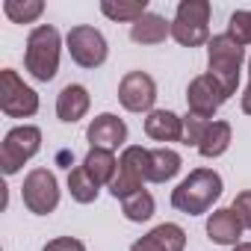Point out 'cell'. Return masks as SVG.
Returning a JSON list of instances; mask_svg holds the SVG:
<instances>
[{"label":"cell","instance_id":"cell-12","mask_svg":"<svg viewBox=\"0 0 251 251\" xmlns=\"http://www.w3.org/2000/svg\"><path fill=\"white\" fill-rule=\"evenodd\" d=\"M242 230H245V227H242L239 216H236L230 207L213 210L210 219H207V236H210L216 245H239Z\"/></svg>","mask_w":251,"mask_h":251},{"label":"cell","instance_id":"cell-7","mask_svg":"<svg viewBox=\"0 0 251 251\" xmlns=\"http://www.w3.org/2000/svg\"><path fill=\"white\" fill-rule=\"evenodd\" d=\"M21 198H24L27 210L36 213V216L53 213L56 204H59V183H56L53 172H48V169H33V172L24 177Z\"/></svg>","mask_w":251,"mask_h":251},{"label":"cell","instance_id":"cell-29","mask_svg":"<svg viewBox=\"0 0 251 251\" xmlns=\"http://www.w3.org/2000/svg\"><path fill=\"white\" fill-rule=\"evenodd\" d=\"M130 251H163V245H160L151 233H145L142 239H136V242L130 245Z\"/></svg>","mask_w":251,"mask_h":251},{"label":"cell","instance_id":"cell-28","mask_svg":"<svg viewBox=\"0 0 251 251\" xmlns=\"http://www.w3.org/2000/svg\"><path fill=\"white\" fill-rule=\"evenodd\" d=\"M42 251H86V245L74 236H59V239H50Z\"/></svg>","mask_w":251,"mask_h":251},{"label":"cell","instance_id":"cell-8","mask_svg":"<svg viewBox=\"0 0 251 251\" xmlns=\"http://www.w3.org/2000/svg\"><path fill=\"white\" fill-rule=\"evenodd\" d=\"M65 45H68L71 59L80 68H98V65L106 62V39L95 27H86V24L71 27L68 36H65Z\"/></svg>","mask_w":251,"mask_h":251},{"label":"cell","instance_id":"cell-6","mask_svg":"<svg viewBox=\"0 0 251 251\" xmlns=\"http://www.w3.org/2000/svg\"><path fill=\"white\" fill-rule=\"evenodd\" d=\"M0 109L9 118H30L39 112V95L12 68L0 71Z\"/></svg>","mask_w":251,"mask_h":251},{"label":"cell","instance_id":"cell-27","mask_svg":"<svg viewBox=\"0 0 251 251\" xmlns=\"http://www.w3.org/2000/svg\"><path fill=\"white\" fill-rule=\"evenodd\" d=\"M230 210L239 216V222H242V227L245 230H251V189H245V192H239L236 198H233V204H230Z\"/></svg>","mask_w":251,"mask_h":251},{"label":"cell","instance_id":"cell-24","mask_svg":"<svg viewBox=\"0 0 251 251\" xmlns=\"http://www.w3.org/2000/svg\"><path fill=\"white\" fill-rule=\"evenodd\" d=\"M3 12L15 21V24H33L42 12H45V3L42 0H6L3 3Z\"/></svg>","mask_w":251,"mask_h":251},{"label":"cell","instance_id":"cell-2","mask_svg":"<svg viewBox=\"0 0 251 251\" xmlns=\"http://www.w3.org/2000/svg\"><path fill=\"white\" fill-rule=\"evenodd\" d=\"M242 62H245V48L230 33H219V36L210 39V45H207V74L222 83L227 98L236 95Z\"/></svg>","mask_w":251,"mask_h":251},{"label":"cell","instance_id":"cell-18","mask_svg":"<svg viewBox=\"0 0 251 251\" xmlns=\"http://www.w3.org/2000/svg\"><path fill=\"white\" fill-rule=\"evenodd\" d=\"M83 166H86V172L103 186H109L112 183V177H115V172H118V160H115V154L112 151H103V148H92L89 154H86V160H83Z\"/></svg>","mask_w":251,"mask_h":251},{"label":"cell","instance_id":"cell-14","mask_svg":"<svg viewBox=\"0 0 251 251\" xmlns=\"http://www.w3.org/2000/svg\"><path fill=\"white\" fill-rule=\"evenodd\" d=\"M89 103H92V98H89L86 86L68 83V86L59 92V98H56V115H59V121L74 124V121H80V118L89 112Z\"/></svg>","mask_w":251,"mask_h":251},{"label":"cell","instance_id":"cell-31","mask_svg":"<svg viewBox=\"0 0 251 251\" xmlns=\"http://www.w3.org/2000/svg\"><path fill=\"white\" fill-rule=\"evenodd\" d=\"M233 251H251V242H239V245H233Z\"/></svg>","mask_w":251,"mask_h":251},{"label":"cell","instance_id":"cell-30","mask_svg":"<svg viewBox=\"0 0 251 251\" xmlns=\"http://www.w3.org/2000/svg\"><path fill=\"white\" fill-rule=\"evenodd\" d=\"M239 103H242V112H245V115H251V83L245 86V92H242V100H239Z\"/></svg>","mask_w":251,"mask_h":251},{"label":"cell","instance_id":"cell-13","mask_svg":"<svg viewBox=\"0 0 251 251\" xmlns=\"http://www.w3.org/2000/svg\"><path fill=\"white\" fill-rule=\"evenodd\" d=\"M145 133L154 142H183V118L172 109H154L145 118Z\"/></svg>","mask_w":251,"mask_h":251},{"label":"cell","instance_id":"cell-32","mask_svg":"<svg viewBox=\"0 0 251 251\" xmlns=\"http://www.w3.org/2000/svg\"><path fill=\"white\" fill-rule=\"evenodd\" d=\"M248 83H251V59H248Z\"/></svg>","mask_w":251,"mask_h":251},{"label":"cell","instance_id":"cell-17","mask_svg":"<svg viewBox=\"0 0 251 251\" xmlns=\"http://www.w3.org/2000/svg\"><path fill=\"white\" fill-rule=\"evenodd\" d=\"M230 139H233L230 124H227V121H213L210 130H207L204 139H201V145H198V154H201L204 160H216V157H222V154L230 148Z\"/></svg>","mask_w":251,"mask_h":251},{"label":"cell","instance_id":"cell-22","mask_svg":"<svg viewBox=\"0 0 251 251\" xmlns=\"http://www.w3.org/2000/svg\"><path fill=\"white\" fill-rule=\"evenodd\" d=\"M121 213L127 222H148L154 216V195L148 189H139L121 201Z\"/></svg>","mask_w":251,"mask_h":251},{"label":"cell","instance_id":"cell-10","mask_svg":"<svg viewBox=\"0 0 251 251\" xmlns=\"http://www.w3.org/2000/svg\"><path fill=\"white\" fill-rule=\"evenodd\" d=\"M86 139H89L92 148H103V151L115 154L124 142H127V124L112 112H100V115L92 118L89 130H86Z\"/></svg>","mask_w":251,"mask_h":251},{"label":"cell","instance_id":"cell-23","mask_svg":"<svg viewBox=\"0 0 251 251\" xmlns=\"http://www.w3.org/2000/svg\"><path fill=\"white\" fill-rule=\"evenodd\" d=\"M151 236L163 245V251H183L186 248V230L175 222H163L151 230Z\"/></svg>","mask_w":251,"mask_h":251},{"label":"cell","instance_id":"cell-16","mask_svg":"<svg viewBox=\"0 0 251 251\" xmlns=\"http://www.w3.org/2000/svg\"><path fill=\"white\" fill-rule=\"evenodd\" d=\"M180 166H183V160H180L177 151H172V148H154L151 151V166H148V180L151 183H166V180H172L180 172Z\"/></svg>","mask_w":251,"mask_h":251},{"label":"cell","instance_id":"cell-26","mask_svg":"<svg viewBox=\"0 0 251 251\" xmlns=\"http://www.w3.org/2000/svg\"><path fill=\"white\" fill-rule=\"evenodd\" d=\"M227 33L245 48V45H251V12H233L230 15V21H227Z\"/></svg>","mask_w":251,"mask_h":251},{"label":"cell","instance_id":"cell-15","mask_svg":"<svg viewBox=\"0 0 251 251\" xmlns=\"http://www.w3.org/2000/svg\"><path fill=\"white\" fill-rule=\"evenodd\" d=\"M169 36H172V24L163 15H154V12H148L136 24H130V39L136 45H160Z\"/></svg>","mask_w":251,"mask_h":251},{"label":"cell","instance_id":"cell-20","mask_svg":"<svg viewBox=\"0 0 251 251\" xmlns=\"http://www.w3.org/2000/svg\"><path fill=\"white\" fill-rule=\"evenodd\" d=\"M100 12L109 18V21H130V24H136L142 15H148V3L145 0H103L100 3Z\"/></svg>","mask_w":251,"mask_h":251},{"label":"cell","instance_id":"cell-11","mask_svg":"<svg viewBox=\"0 0 251 251\" xmlns=\"http://www.w3.org/2000/svg\"><path fill=\"white\" fill-rule=\"evenodd\" d=\"M227 100V92L222 89V83L210 74H201L189 83L186 89V103H189V112H198V115H213L222 103Z\"/></svg>","mask_w":251,"mask_h":251},{"label":"cell","instance_id":"cell-3","mask_svg":"<svg viewBox=\"0 0 251 251\" xmlns=\"http://www.w3.org/2000/svg\"><path fill=\"white\" fill-rule=\"evenodd\" d=\"M59 30L50 24H39L27 36V50H24V65L39 83H50L59 71Z\"/></svg>","mask_w":251,"mask_h":251},{"label":"cell","instance_id":"cell-1","mask_svg":"<svg viewBox=\"0 0 251 251\" xmlns=\"http://www.w3.org/2000/svg\"><path fill=\"white\" fill-rule=\"evenodd\" d=\"M219 198H222V177L213 169H195L189 172V177L177 183V189H172V207L186 216L210 213Z\"/></svg>","mask_w":251,"mask_h":251},{"label":"cell","instance_id":"cell-9","mask_svg":"<svg viewBox=\"0 0 251 251\" xmlns=\"http://www.w3.org/2000/svg\"><path fill=\"white\" fill-rule=\"evenodd\" d=\"M118 100L130 112H154L157 100V83L145 71H127L118 83Z\"/></svg>","mask_w":251,"mask_h":251},{"label":"cell","instance_id":"cell-21","mask_svg":"<svg viewBox=\"0 0 251 251\" xmlns=\"http://www.w3.org/2000/svg\"><path fill=\"white\" fill-rule=\"evenodd\" d=\"M148 166H151V151L142 148V145H127L121 151V160H118V169L127 172L133 177H139L142 183L148 180Z\"/></svg>","mask_w":251,"mask_h":251},{"label":"cell","instance_id":"cell-4","mask_svg":"<svg viewBox=\"0 0 251 251\" xmlns=\"http://www.w3.org/2000/svg\"><path fill=\"white\" fill-rule=\"evenodd\" d=\"M210 3L207 0H183L172 21V39L183 48L210 45Z\"/></svg>","mask_w":251,"mask_h":251},{"label":"cell","instance_id":"cell-19","mask_svg":"<svg viewBox=\"0 0 251 251\" xmlns=\"http://www.w3.org/2000/svg\"><path fill=\"white\" fill-rule=\"evenodd\" d=\"M68 192L77 204H92L100 192V183L86 172V166H77L68 172Z\"/></svg>","mask_w":251,"mask_h":251},{"label":"cell","instance_id":"cell-5","mask_svg":"<svg viewBox=\"0 0 251 251\" xmlns=\"http://www.w3.org/2000/svg\"><path fill=\"white\" fill-rule=\"evenodd\" d=\"M42 148V130L36 124H21V127H12L3 136V145H0V166H3V175H15L21 172V166L36 157Z\"/></svg>","mask_w":251,"mask_h":251},{"label":"cell","instance_id":"cell-25","mask_svg":"<svg viewBox=\"0 0 251 251\" xmlns=\"http://www.w3.org/2000/svg\"><path fill=\"white\" fill-rule=\"evenodd\" d=\"M210 118L207 115H198V112H186L183 115V145H201V139H204V133L210 130Z\"/></svg>","mask_w":251,"mask_h":251}]
</instances>
